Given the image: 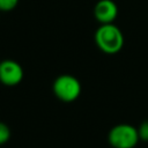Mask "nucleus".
Returning <instances> with one entry per match:
<instances>
[{
    "label": "nucleus",
    "mask_w": 148,
    "mask_h": 148,
    "mask_svg": "<svg viewBox=\"0 0 148 148\" xmlns=\"http://www.w3.org/2000/svg\"><path fill=\"white\" fill-rule=\"evenodd\" d=\"M94 40L97 47L105 54L118 53L125 43L123 31L114 23L101 24L95 31Z\"/></svg>",
    "instance_id": "1"
},
{
    "label": "nucleus",
    "mask_w": 148,
    "mask_h": 148,
    "mask_svg": "<svg viewBox=\"0 0 148 148\" xmlns=\"http://www.w3.org/2000/svg\"><path fill=\"white\" fill-rule=\"evenodd\" d=\"M81 82L77 77L71 74H61L56 77L52 84V91L54 96L65 103H72L76 101L81 95Z\"/></svg>",
    "instance_id": "2"
},
{
    "label": "nucleus",
    "mask_w": 148,
    "mask_h": 148,
    "mask_svg": "<svg viewBox=\"0 0 148 148\" xmlns=\"http://www.w3.org/2000/svg\"><path fill=\"white\" fill-rule=\"evenodd\" d=\"M139 140L138 128L131 124H117L108 134V141L113 148H134Z\"/></svg>",
    "instance_id": "3"
},
{
    "label": "nucleus",
    "mask_w": 148,
    "mask_h": 148,
    "mask_svg": "<svg viewBox=\"0 0 148 148\" xmlns=\"http://www.w3.org/2000/svg\"><path fill=\"white\" fill-rule=\"evenodd\" d=\"M24 77L23 67L13 59L0 61V82L7 87H14L22 82Z\"/></svg>",
    "instance_id": "4"
},
{
    "label": "nucleus",
    "mask_w": 148,
    "mask_h": 148,
    "mask_svg": "<svg viewBox=\"0 0 148 148\" xmlns=\"http://www.w3.org/2000/svg\"><path fill=\"white\" fill-rule=\"evenodd\" d=\"M118 16V6L113 0H99L94 7V17L101 24L113 23Z\"/></svg>",
    "instance_id": "5"
},
{
    "label": "nucleus",
    "mask_w": 148,
    "mask_h": 148,
    "mask_svg": "<svg viewBox=\"0 0 148 148\" xmlns=\"http://www.w3.org/2000/svg\"><path fill=\"white\" fill-rule=\"evenodd\" d=\"M10 139V128L3 121H0V146L8 142Z\"/></svg>",
    "instance_id": "6"
},
{
    "label": "nucleus",
    "mask_w": 148,
    "mask_h": 148,
    "mask_svg": "<svg viewBox=\"0 0 148 148\" xmlns=\"http://www.w3.org/2000/svg\"><path fill=\"white\" fill-rule=\"evenodd\" d=\"M20 0H0V12H10L18 5Z\"/></svg>",
    "instance_id": "7"
},
{
    "label": "nucleus",
    "mask_w": 148,
    "mask_h": 148,
    "mask_svg": "<svg viewBox=\"0 0 148 148\" xmlns=\"http://www.w3.org/2000/svg\"><path fill=\"white\" fill-rule=\"evenodd\" d=\"M138 133H139L140 140L148 141V119L147 120H143L140 124V126L138 127Z\"/></svg>",
    "instance_id": "8"
}]
</instances>
